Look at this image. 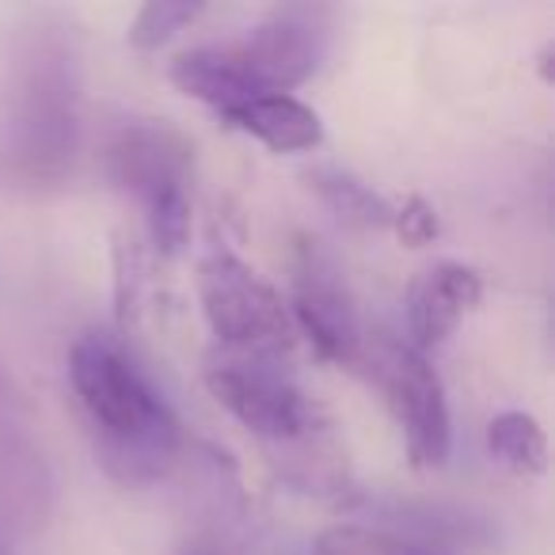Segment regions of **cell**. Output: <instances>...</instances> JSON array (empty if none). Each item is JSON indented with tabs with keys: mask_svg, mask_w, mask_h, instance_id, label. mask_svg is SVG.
I'll use <instances>...</instances> for the list:
<instances>
[{
	"mask_svg": "<svg viewBox=\"0 0 555 555\" xmlns=\"http://www.w3.org/2000/svg\"><path fill=\"white\" fill-rule=\"evenodd\" d=\"M224 122L255 138L270 153H312L324 145V122L297 95H255L229 111Z\"/></svg>",
	"mask_w": 555,
	"mask_h": 555,
	"instance_id": "obj_11",
	"label": "cell"
},
{
	"mask_svg": "<svg viewBox=\"0 0 555 555\" xmlns=\"http://www.w3.org/2000/svg\"><path fill=\"white\" fill-rule=\"evenodd\" d=\"M54 502L57 483L47 449L24 400L0 373V529L35 537L54 517Z\"/></svg>",
	"mask_w": 555,
	"mask_h": 555,
	"instance_id": "obj_8",
	"label": "cell"
},
{
	"mask_svg": "<svg viewBox=\"0 0 555 555\" xmlns=\"http://www.w3.org/2000/svg\"><path fill=\"white\" fill-rule=\"evenodd\" d=\"M358 365L380 388V400L392 411L396 430L415 468H441L453 446V418H449L446 385L426 354L403 339H373L362 347Z\"/></svg>",
	"mask_w": 555,
	"mask_h": 555,
	"instance_id": "obj_6",
	"label": "cell"
},
{
	"mask_svg": "<svg viewBox=\"0 0 555 555\" xmlns=\"http://www.w3.org/2000/svg\"><path fill=\"white\" fill-rule=\"evenodd\" d=\"M483 301V278L464 262H434L411 282L408 294V339L430 358L456 335V327Z\"/></svg>",
	"mask_w": 555,
	"mask_h": 555,
	"instance_id": "obj_10",
	"label": "cell"
},
{
	"mask_svg": "<svg viewBox=\"0 0 555 555\" xmlns=\"http://www.w3.org/2000/svg\"><path fill=\"white\" fill-rule=\"evenodd\" d=\"M111 171L145 209L149 240L164 259L191 244V171L194 149L168 126H126L111 145Z\"/></svg>",
	"mask_w": 555,
	"mask_h": 555,
	"instance_id": "obj_3",
	"label": "cell"
},
{
	"mask_svg": "<svg viewBox=\"0 0 555 555\" xmlns=\"http://www.w3.org/2000/svg\"><path fill=\"white\" fill-rule=\"evenodd\" d=\"M69 385L92 434L95 464L115 483L153 487L171 476L183 426L115 332H85L73 343Z\"/></svg>",
	"mask_w": 555,
	"mask_h": 555,
	"instance_id": "obj_1",
	"label": "cell"
},
{
	"mask_svg": "<svg viewBox=\"0 0 555 555\" xmlns=\"http://www.w3.org/2000/svg\"><path fill=\"white\" fill-rule=\"evenodd\" d=\"M286 309L289 320H294V332H301L324 362L358 365L365 335L354 297H350L339 262L309 240L297 247L294 297H289Z\"/></svg>",
	"mask_w": 555,
	"mask_h": 555,
	"instance_id": "obj_9",
	"label": "cell"
},
{
	"mask_svg": "<svg viewBox=\"0 0 555 555\" xmlns=\"http://www.w3.org/2000/svg\"><path fill=\"white\" fill-rule=\"evenodd\" d=\"M206 388L247 434L270 446H297L320 430V408L309 400L282 358L217 347L206 358Z\"/></svg>",
	"mask_w": 555,
	"mask_h": 555,
	"instance_id": "obj_4",
	"label": "cell"
},
{
	"mask_svg": "<svg viewBox=\"0 0 555 555\" xmlns=\"http://www.w3.org/2000/svg\"><path fill=\"white\" fill-rule=\"evenodd\" d=\"M0 555H16V552H12L9 540H4V532H0Z\"/></svg>",
	"mask_w": 555,
	"mask_h": 555,
	"instance_id": "obj_20",
	"label": "cell"
},
{
	"mask_svg": "<svg viewBox=\"0 0 555 555\" xmlns=\"http://www.w3.org/2000/svg\"><path fill=\"white\" fill-rule=\"evenodd\" d=\"M198 301L209 332L224 350L282 358L297 332L274 286L229 247H209L198 262Z\"/></svg>",
	"mask_w": 555,
	"mask_h": 555,
	"instance_id": "obj_5",
	"label": "cell"
},
{
	"mask_svg": "<svg viewBox=\"0 0 555 555\" xmlns=\"http://www.w3.org/2000/svg\"><path fill=\"white\" fill-rule=\"evenodd\" d=\"M176 92H183L186 100H198L206 107H214L217 115H229L240 103L255 100V88L247 80L244 65L236 57V47H194L171 62L168 69Z\"/></svg>",
	"mask_w": 555,
	"mask_h": 555,
	"instance_id": "obj_12",
	"label": "cell"
},
{
	"mask_svg": "<svg viewBox=\"0 0 555 555\" xmlns=\"http://www.w3.org/2000/svg\"><path fill=\"white\" fill-rule=\"evenodd\" d=\"M487 449L502 468L517 476H540L547 468V434L525 411H502L487 423Z\"/></svg>",
	"mask_w": 555,
	"mask_h": 555,
	"instance_id": "obj_13",
	"label": "cell"
},
{
	"mask_svg": "<svg viewBox=\"0 0 555 555\" xmlns=\"http://www.w3.org/2000/svg\"><path fill=\"white\" fill-rule=\"evenodd\" d=\"M183 555H221V552H214V547H186Z\"/></svg>",
	"mask_w": 555,
	"mask_h": 555,
	"instance_id": "obj_19",
	"label": "cell"
},
{
	"mask_svg": "<svg viewBox=\"0 0 555 555\" xmlns=\"http://www.w3.org/2000/svg\"><path fill=\"white\" fill-rule=\"evenodd\" d=\"M80 145V65L65 35L39 31L4 65L0 168L20 186L65 179Z\"/></svg>",
	"mask_w": 555,
	"mask_h": 555,
	"instance_id": "obj_2",
	"label": "cell"
},
{
	"mask_svg": "<svg viewBox=\"0 0 555 555\" xmlns=\"http://www.w3.org/2000/svg\"><path fill=\"white\" fill-rule=\"evenodd\" d=\"M312 555H446L423 540L403 532L380 529V525H327L312 544Z\"/></svg>",
	"mask_w": 555,
	"mask_h": 555,
	"instance_id": "obj_15",
	"label": "cell"
},
{
	"mask_svg": "<svg viewBox=\"0 0 555 555\" xmlns=\"http://www.w3.org/2000/svg\"><path fill=\"white\" fill-rule=\"evenodd\" d=\"M309 183L324 198V206L339 221L354 224V229H388V221H392V202L380 198L370 183L354 179L350 171H335V168L312 171Z\"/></svg>",
	"mask_w": 555,
	"mask_h": 555,
	"instance_id": "obj_14",
	"label": "cell"
},
{
	"mask_svg": "<svg viewBox=\"0 0 555 555\" xmlns=\"http://www.w3.org/2000/svg\"><path fill=\"white\" fill-rule=\"evenodd\" d=\"M202 12H206V4H191V0H149V4H141L130 24V47L145 50V54L168 47L176 35H183L186 27L198 24Z\"/></svg>",
	"mask_w": 555,
	"mask_h": 555,
	"instance_id": "obj_16",
	"label": "cell"
},
{
	"mask_svg": "<svg viewBox=\"0 0 555 555\" xmlns=\"http://www.w3.org/2000/svg\"><path fill=\"white\" fill-rule=\"evenodd\" d=\"M115 297H118V320L133 324L141 309V259L138 251H126V244H118V262H115Z\"/></svg>",
	"mask_w": 555,
	"mask_h": 555,
	"instance_id": "obj_18",
	"label": "cell"
},
{
	"mask_svg": "<svg viewBox=\"0 0 555 555\" xmlns=\"http://www.w3.org/2000/svg\"><path fill=\"white\" fill-rule=\"evenodd\" d=\"M327 24H332L327 9L282 4V9H270L244 42H232L255 92L294 95V88H301L320 69L327 35H332Z\"/></svg>",
	"mask_w": 555,
	"mask_h": 555,
	"instance_id": "obj_7",
	"label": "cell"
},
{
	"mask_svg": "<svg viewBox=\"0 0 555 555\" xmlns=\"http://www.w3.org/2000/svg\"><path fill=\"white\" fill-rule=\"evenodd\" d=\"M388 229H392L408 247H426V244L438 240L441 221H438V209H434L423 194H408V198L392 206V221H388Z\"/></svg>",
	"mask_w": 555,
	"mask_h": 555,
	"instance_id": "obj_17",
	"label": "cell"
}]
</instances>
